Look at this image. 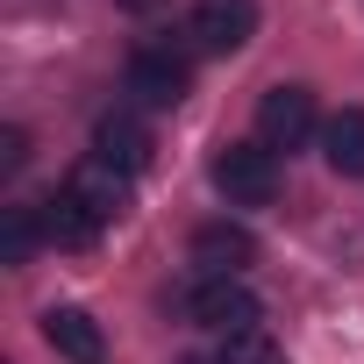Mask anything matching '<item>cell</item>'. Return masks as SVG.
Instances as JSON below:
<instances>
[{"instance_id": "3", "label": "cell", "mask_w": 364, "mask_h": 364, "mask_svg": "<svg viewBox=\"0 0 364 364\" xmlns=\"http://www.w3.org/2000/svg\"><path fill=\"white\" fill-rule=\"evenodd\" d=\"M314 136V93L307 86H272L257 100V143L264 150H300Z\"/></svg>"}, {"instance_id": "7", "label": "cell", "mask_w": 364, "mask_h": 364, "mask_svg": "<svg viewBox=\"0 0 364 364\" xmlns=\"http://www.w3.org/2000/svg\"><path fill=\"white\" fill-rule=\"evenodd\" d=\"M43 343H50L65 364H100V357H107V336H100V321H93L86 307H50V314H43Z\"/></svg>"}, {"instance_id": "6", "label": "cell", "mask_w": 364, "mask_h": 364, "mask_svg": "<svg viewBox=\"0 0 364 364\" xmlns=\"http://www.w3.org/2000/svg\"><path fill=\"white\" fill-rule=\"evenodd\" d=\"M193 264H200V279H236L243 264H257V236L236 222H208V229H193Z\"/></svg>"}, {"instance_id": "12", "label": "cell", "mask_w": 364, "mask_h": 364, "mask_svg": "<svg viewBox=\"0 0 364 364\" xmlns=\"http://www.w3.org/2000/svg\"><path fill=\"white\" fill-rule=\"evenodd\" d=\"M36 236H43V215L36 208H8V215H0V257H8V264H29Z\"/></svg>"}, {"instance_id": "8", "label": "cell", "mask_w": 364, "mask_h": 364, "mask_svg": "<svg viewBox=\"0 0 364 364\" xmlns=\"http://www.w3.org/2000/svg\"><path fill=\"white\" fill-rule=\"evenodd\" d=\"M65 193L93 215V222H114L122 208H129V171H114V164H100V157H86L72 178H65Z\"/></svg>"}, {"instance_id": "9", "label": "cell", "mask_w": 364, "mask_h": 364, "mask_svg": "<svg viewBox=\"0 0 364 364\" xmlns=\"http://www.w3.org/2000/svg\"><path fill=\"white\" fill-rule=\"evenodd\" d=\"M93 157L114 164V171H143V164H150V129H143L136 114H100V129H93Z\"/></svg>"}, {"instance_id": "1", "label": "cell", "mask_w": 364, "mask_h": 364, "mask_svg": "<svg viewBox=\"0 0 364 364\" xmlns=\"http://www.w3.org/2000/svg\"><path fill=\"white\" fill-rule=\"evenodd\" d=\"M215 186L236 200V208H264L279 193V157L264 143H222L215 150Z\"/></svg>"}, {"instance_id": "5", "label": "cell", "mask_w": 364, "mask_h": 364, "mask_svg": "<svg viewBox=\"0 0 364 364\" xmlns=\"http://www.w3.org/2000/svg\"><path fill=\"white\" fill-rule=\"evenodd\" d=\"M129 93L143 107H178V100L193 93V65L171 58V50H136L129 58Z\"/></svg>"}, {"instance_id": "2", "label": "cell", "mask_w": 364, "mask_h": 364, "mask_svg": "<svg viewBox=\"0 0 364 364\" xmlns=\"http://www.w3.org/2000/svg\"><path fill=\"white\" fill-rule=\"evenodd\" d=\"M186 36H193V50H208V58L243 50V43L257 36V0H193Z\"/></svg>"}, {"instance_id": "14", "label": "cell", "mask_w": 364, "mask_h": 364, "mask_svg": "<svg viewBox=\"0 0 364 364\" xmlns=\"http://www.w3.org/2000/svg\"><path fill=\"white\" fill-rule=\"evenodd\" d=\"M22 157H29V136L22 129H0V171H15Z\"/></svg>"}, {"instance_id": "15", "label": "cell", "mask_w": 364, "mask_h": 364, "mask_svg": "<svg viewBox=\"0 0 364 364\" xmlns=\"http://www.w3.org/2000/svg\"><path fill=\"white\" fill-rule=\"evenodd\" d=\"M114 8H129V15H157L164 0H114Z\"/></svg>"}, {"instance_id": "10", "label": "cell", "mask_w": 364, "mask_h": 364, "mask_svg": "<svg viewBox=\"0 0 364 364\" xmlns=\"http://www.w3.org/2000/svg\"><path fill=\"white\" fill-rule=\"evenodd\" d=\"M321 157H328V171L364 178V107H343L321 122Z\"/></svg>"}, {"instance_id": "4", "label": "cell", "mask_w": 364, "mask_h": 364, "mask_svg": "<svg viewBox=\"0 0 364 364\" xmlns=\"http://www.w3.org/2000/svg\"><path fill=\"white\" fill-rule=\"evenodd\" d=\"M186 314H193L200 328L243 336V328H257V293H250L243 279H200V286H193V300H186Z\"/></svg>"}, {"instance_id": "11", "label": "cell", "mask_w": 364, "mask_h": 364, "mask_svg": "<svg viewBox=\"0 0 364 364\" xmlns=\"http://www.w3.org/2000/svg\"><path fill=\"white\" fill-rule=\"evenodd\" d=\"M36 215H43V236H50L58 250H93V236L107 229V222H93V215H86V208H79L72 193H50V200H43Z\"/></svg>"}, {"instance_id": "13", "label": "cell", "mask_w": 364, "mask_h": 364, "mask_svg": "<svg viewBox=\"0 0 364 364\" xmlns=\"http://www.w3.org/2000/svg\"><path fill=\"white\" fill-rule=\"evenodd\" d=\"M222 364H286V350H279L264 328H243V336L222 343Z\"/></svg>"}]
</instances>
